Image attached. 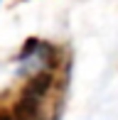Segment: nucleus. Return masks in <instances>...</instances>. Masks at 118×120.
Instances as JSON below:
<instances>
[{"label":"nucleus","instance_id":"nucleus-1","mask_svg":"<svg viewBox=\"0 0 118 120\" xmlns=\"http://www.w3.org/2000/svg\"><path fill=\"white\" fill-rule=\"evenodd\" d=\"M52 83V76L49 74H37L35 79H30V83L25 86L22 91V98L17 101V105H15V120H32L37 115V108H39V101L42 96L47 93V88H49Z\"/></svg>","mask_w":118,"mask_h":120}]
</instances>
